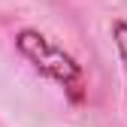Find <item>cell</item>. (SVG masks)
Listing matches in <instances>:
<instances>
[{
    "label": "cell",
    "instance_id": "6da1fadb",
    "mask_svg": "<svg viewBox=\"0 0 127 127\" xmlns=\"http://www.w3.org/2000/svg\"><path fill=\"white\" fill-rule=\"evenodd\" d=\"M15 52H18L42 79L55 82L73 106H79L85 100L88 82H85L82 64H79L67 49H61L52 36H45L36 27H21L18 33H15Z\"/></svg>",
    "mask_w": 127,
    "mask_h": 127
},
{
    "label": "cell",
    "instance_id": "7a4b0ae2",
    "mask_svg": "<svg viewBox=\"0 0 127 127\" xmlns=\"http://www.w3.org/2000/svg\"><path fill=\"white\" fill-rule=\"evenodd\" d=\"M112 39H115V49H118V58H121V67H124V76H127V21H112Z\"/></svg>",
    "mask_w": 127,
    "mask_h": 127
}]
</instances>
